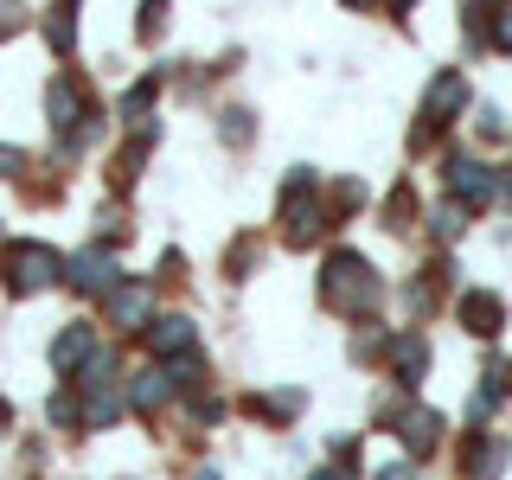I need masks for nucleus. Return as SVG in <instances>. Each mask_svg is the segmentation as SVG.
<instances>
[{
    "instance_id": "1",
    "label": "nucleus",
    "mask_w": 512,
    "mask_h": 480,
    "mask_svg": "<svg viewBox=\"0 0 512 480\" xmlns=\"http://www.w3.org/2000/svg\"><path fill=\"white\" fill-rule=\"evenodd\" d=\"M320 301H327L333 314H372L384 301V282L372 276V263H365L359 250H333L327 263H320Z\"/></svg>"
},
{
    "instance_id": "2",
    "label": "nucleus",
    "mask_w": 512,
    "mask_h": 480,
    "mask_svg": "<svg viewBox=\"0 0 512 480\" xmlns=\"http://www.w3.org/2000/svg\"><path fill=\"white\" fill-rule=\"evenodd\" d=\"M0 276H7L13 295H39V288H52L64 276V256L52 244H32V237H20V244L0 250Z\"/></svg>"
},
{
    "instance_id": "3",
    "label": "nucleus",
    "mask_w": 512,
    "mask_h": 480,
    "mask_svg": "<svg viewBox=\"0 0 512 480\" xmlns=\"http://www.w3.org/2000/svg\"><path fill=\"white\" fill-rule=\"evenodd\" d=\"M103 308H109V320H116L122 333L154 327V282H148V276H122V282L103 295Z\"/></svg>"
},
{
    "instance_id": "4",
    "label": "nucleus",
    "mask_w": 512,
    "mask_h": 480,
    "mask_svg": "<svg viewBox=\"0 0 512 480\" xmlns=\"http://www.w3.org/2000/svg\"><path fill=\"white\" fill-rule=\"evenodd\" d=\"M461 103H468V77H461V71H442L436 84H429V96H423V128H416V148H423L429 135H442V128L461 116Z\"/></svg>"
},
{
    "instance_id": "5",
    "label": "nucleus",
    "mask_w": 512,
    "mask_h": 480,
    "mask_svg": "<svg viewBox=\"0 0 512 480\" xmlns=\"http://www.w3.org/2000/svg\"><path fill=\"white\" fill-rule=\"evenodd\" d=\"M64 282H71L77 295H109V288L122 282V269H116V256L103 244H90V250H77L71 263H64Z\"/></svg>"
},
{
    "instance_id": "6",
    "label": "nucleus",
    "mask_w": 512,
    "mask_h": 480,
    "mask_svg": "<svg viewBox=\"0 0 512 480\" xmlns=\"http://www.w3.org/2000/svg\"><path fill=\"white\" fill-rule=\"evenodd\" d=\"M448 199H461L468 212H480L487 199H500V180H493L480 160H468V154H455L448 160Z\"/></svg>"
},
{
    "instance_id": "7",
    "label": "nucleus",
    "mask_w": 512,
    "mask_h": 480,
    "mask_svg": "<svg viewBox=\"0 0 512 480\" xmlns=\"http://www.w3.org/2000/svg\"><path fill=\"white\" fill-rule=\"evenodd\" d=\"M45 116H52V128L64 141L77 135V128L90 122V109H84V90H77V77H52V90H45Z\"/></svg>"
},
{
    "instance_id": "8",
    "label": "nucleus",
    "mask_w": 512,
    "mask_h": 480,
    "mask_svg": "<svg viewBox=\"0 0 512 480\" xmlns=\"http://www.w3.org/2000/svg\"><path fill=\"white\" fill-rule=\"evenodd\" d=\"M173 397H180V384H173V372L167 365H148V372H135V384H128V410L135 416H154V410H167Z\"/></svg>"
},
{
    "instance_id": "9",
    "label": "nucleus",
    "mask_w": 512,
    "mask_h": 480,
    "mask_svg": "<svg viewBox=\"0 0 512 480\" xmlns=\"http://www.w3.org/2000/svg\"><path fill=\"white\" fill-rule=\"evenodd\" d=\"M90 359H96V327L90 320H71V327L52 340V372H84Z\"/></svg>"
},
{
    "instance_id": "10",
    "label": "nucleus",
    "mask_w": 512,
    "mask_h": 480,
    "mask_svg": "<svg viewBox=\"0 0 512 480\" xmlns=\"http://www.w3.org/2000/svg\"><path fill=\"white\" fill-rule=\"evenodd\" d=\"M461 327L480 333V340H493V333L506 327V301L487 295V288H468V295H461Z\"/></svg>"
},
{
    "instance_id": "11",
    "label": "nucleus",
    "mask_w": 512,
    "mask_h": 480,
    "mask_svg": "<svg viewBox=\"0 0 512 480\" xmlns=\"http://www.w3.org/2000/svg\"><path fill=\"white\" fill-rule=\"evenodd\" d=\"M186 352H199V327H192L186 314L154 320V359L167 365V359H186Z\"/></svg>"
},
{
    "instance_id": "12",
    "label": "nucleus",
    "mask_w": 512,
    "mask_h": 480,
    "mask_svg": "<svg viewBox=\"0 0 512 480\" xmlns=\"http://www.w3.org/2000/svg\"><path fill=\"white\" fill-rule=\"evenodd\" d=\"M391 372H397V384H404V391H416V384H423V372H429V340H423V333L391 340Z\"/></svg>"
},
{
    "instance_id": "13",
    "label": "nucleus",
    "mask_w": 512,
    "mask_h": 480,
    "mask_svg": "<svg viewBox=\"0 0 512 480\" xmlns=\"http://www.w3.org/2000/svg\"><path fill=\"white\" fill-rule=\"evenodd\" d=\"M397 436H404L410 455H429V448L442 442V416L436 410H404V416H397Z\"/></svg>"
},
{
    "instance_id": "14",
    "label": "nucleus",
    "mask_w": 512,
    "mask_h": 480,
    "mask_svg": "<svg viewBox=\"0 0 512 480\" xmlns=\"http://www.w3.org/2000/svg\"><path fill=\"white\" fill-rule=\"evenodd\" d=\"M461 468H468V480H500V468H506V442L474 436L468 455H461Z\"/></svg>"
},
{
    "instance_id": "15",
    "label": "nucleus",
    "mask_w": 512,
    "mask_h": 480,
    "mask_svg": "<svg viewBox=\"0 0 512 480\" xmlns=\"http://www.w3.org/2000/svg\"><path fill=\"white\" fill-rule=\"evenodd\" d=\"M250 416H263V423H295L301 416V391H250Z\"/></svg>"
},
{
    "instance_id": "16",
    "label": "nucleus",
    "mask_w": 512,
    "mask_h": 480,
    "mask_svg": "<svg viewBox=\"0 0 512 480\" xmlns=\"http://www.w3.org/2000/svg\"><path fill=\"white\" fill-rule=\"evenodd\" d=\"M45 39H52V52H58V58H71V52H77V0H58V7L45 13Z\"/></svg>"
},
{
    "instance_id": "17",
    "label": "nucleus",
    "mask_w": 512,
    "mask_h": 480,
    "mask_svg": "<svg viewBox=\"0 0 512 480\" xmlns=\"http://www.w3.org/2000/svg\"><path fill=\"white\" fill-rule=\"evenodd\" d=\"M77 384H84V397H96V391H116V384H122V359H116L109 346H96V359L84 365V378H77Z\"/></svg>"
},
{
    "instance_id": "18",
    "label": "nucleus",
    "mask_w": 512,
    "mask_h": 480,
    "mask_svg": "<svg viewBox=\"0 0 512 480\" xmlns=\"http://www.w3.org/2000/svg\"><path fill=\"white\" fill-rule=\"evenodd\" d=\"M45 416H52L58 429H84V397L64 384V391H52V404H45Z\"/></svg>"
},
{
    "instance_id": "19",
    "label": "nucleus",
    "mask_w": 512,
    "mask_h": 480,
    "mask_svg": "<svg viewBox=\"0 0 512 480\" xmlns=\"http://www.w3.org/2000/svg\"><path fill=\"white\" fill-rule=\"evenodd\" d=\"M461 224H468V205H461V199H448V205H436V237H455Z\"/></svg>"
},
{
    "instance_id": "20",
    "label": "nucleus",
    "mask_w": 512,
    "mask_h": 480,
    "mask_svg": "<svg viewBox=\"0 0 512 480\" xmlns=\"http://www.w3.org/2000/svg\"><path fill=\"white\" fill-rule=\"evenodd\" d=\"M160 26H167V0H141V39H160Z\"/></svg>"
},
{
    "instance_id": "21",
    "label": "nucleus",
    "mask_w": 512,
    "mask_h": 480,
    "mask_svg": "<svg viewBox=\"0 0 512 480\" xmlns=\"http://www.w3.org/2000/svg\"><path fill=\"white\" fill-rule=\"evenodd\" d=\"M154 90H160V77H141V84H135V90L122 96V109H128V116H141V109L154 103Z\"/></svg>"
},
{
    "instance_id": "22",
    "label": "nucleus",
    "mask_w": 512,
    "mask_h": 480,
    "mask_svg": "<svg viewBox=\"0 0 512 480\" xmlns=\"http://www.w3.org/2000/svg\"><path fill=\"white\" fill-rule=\"evenodd\" d=\"M20 26H26V7L20 0H0V39H13Z\"/></svg>"
},
{
    "instance_id": "23",
    "label": "nucleus",
    "mask_w": 512,
    "mask_h": 480,
    "mask_svg": "<svg viewBox=\"0 0 512 480\" xmlns=\"http://www.w3.org/2000/svg\"><path fill=\"white\" fill-rule=\"evenodd\" d=\"M410 212H416V192H410V186H397V192H391V218H397V231H404V218H410Z\"/></svg>"
},
{
    "instance_id": "24",
    "label": "nucleus",
    "mask_w": 512,
    "mask_h": 480,
    "mask_svg": "<svg viewBox=\"0 0 512 480\" xmlns=\"http://www.w3.org/2000/svg\"><path fill=\"white\" fill-rule=\"evenodd\" d=\"M250 135V116L244 109H231V116H224V141H244Z\"/></svg>"
},
{
    "instance_id": "25",
    "label": "nucleus",
    "mask_w": 512,
    "mask_h": 480,
    "mask_svg": "<svg viewBox=\"0 0 512 480\" xmlns=\"http://www.w3.org/2000/svg\"><path fill=\"white\" fill-rule=\"evenodd\" d=\"M487 39H493V45H500V52H512V7L500 13V26H493V32H487Z\"/></svg>"
},
{
    "instance_id": "26",
    "label": "nucleus",
    "mask_w": 512,
    "mask_h": 480,
    "mask_svg": "<svg viewBox=\"0 0 512 480\" xmlns=\"http://www.w3.org/2000/svg\"><path fill=\"white\" fill-rule=\"evenodd\" d=\"M26 167V154L20 148H7V141H0V173H20Z\"/></svg>"
},
{
    "instance_id": "27",
    "label": "nucleus",
    "mask_w": 512,
    "mask_h": 480,
    "mask_svg": "<svg viewBox=\"0 0 512 480\" xmlns=\"http://www.w3.org/2000/svg\"><path fill=\"white\" fill-rule=\"evenodd\" d=\"M512 7V0H468V13H474V20H480V13H506Z\"/></svg>"
},
{
    "instance_id": "28",
    "label": "nucleus",
    "mask_w": 512,
    "mask_h": 480,
    "mask_svg": "<svg viewBox=\"0 0 512 480\" xmlns=\"http://www.w3.org/2000/svg\"><path fill=\"white\" fill-rule=\"evenodd\" d=\"M378 480H416V468H384Z\"/></svg>"
},
{
    "instance_id": "29",
    "label": "nucleus",
    "mask_w": 512,
    "mask_h": 480,
    "mask_svg": "<svg viewBox=\"0 0 512 480\" xmlns=\"http://www.w3.org/2000/svg\"><path fill=\"white\" fill-rule=\"evenodd\" d=\"M308 480H352L346 468H320V474H308Z\"/></svg>"
},
{
    "instance_id": "30",
    "label": "nucleus",
    "mask_w": 512,
    "mask_h": 480,
    "mask_svg": "<svg viewBox=\"0 0 512 480\" xmlns=\"http://www.w3.org/2000/svg\"><path fill=\"white\" fill-rule=\"evenodd\" d=\"M7 423H13V410H7V404H0V429H7Z\"/></svg>"
},
{
    "instance_id": "31",
    "label": "nucleus",
    "mask_w": 512,
    "mask_h": 480,
    "mask_svg": "<svg viewBox=\"0 0 512 480\" xmlns=\"http://www.w3.org/2000/svg\"><path fill=\"white\" fill-rule=\"evenodd\" d=\"M192 480H218V474H212V468H199V474H192Z\"/></svg>"
},
{
    "instance_id": "32",
    "label": "nucleus",
    "mask_w": 512,
    "mask_h": 480,
    "mask_svg": "<svg viewBox=\"0 0 512 480\" xmlns=\"http://www.w3.org/2000/svg\"><path fill=\"white\" fill-rule=\"evenodd\" d=\"M346 7H372V0H346Z\"/></svg>"
}]
</instances>
